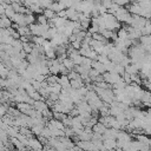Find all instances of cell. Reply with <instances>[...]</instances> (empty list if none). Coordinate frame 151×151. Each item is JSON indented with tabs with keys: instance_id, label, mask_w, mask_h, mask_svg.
<instances>
[{
	"instance_id": "obj_16",
	"label": "cell",
	"mask_w": 151,
	"mask_h": 151,
	"mask_svg": "<svg viewBox=\"0 0 151 151\" xmlns=\"http://www.w3.org/2000/svg\"><path fill=\"white\" fill-rule=\"evenodd\" d=\"M57 17H59V18H66V11H65V9L59 11V12L57 13Z\"/></svg>"
},
{
	"instance_id": "obj_3",
	"label": "cell",
	"mask_w": 151,
	"mask_h": 151,
	"mask_svg": "<svg viewBox=\"0 0 151 151\" xmlns=\"http://www.w3.org/2000/svg\"><path fill=\"white\" fill-rule=\"evenodd\" d=\"M58 83L60 84V86H61L63 90H68V88H71V83H70V79H68L67 74H61V76L59 77V81H58Z\"/></svg>"
},
{
	"instance_id": "obj_7",
	"label": "cell",
	"mask_w": 151,
	"mask_h": 151,
	"mask_svg": "<svg viewBox=\"0 0 151 151\" xmlns=\"http://www.w3.org/2000/svg\"><path fill=\"white\" fill-rule=\"evenodd\" d=\"M15 107H17L21 113H26V112L29 111L33 106H32L31 104H28V103H17Z\"/></svg>"
},
{
	"instance_id": "obj_17",
	"label": "cell",
	"mask_w": 151,
	"mask_h": 151,
	"mask_svg": "<svg viewBox=\"0 0 151 151\" xmlns=\"http://www.w3.org/2000/svg\"><path fill=\"white\" fill-rule=\"evenodd\" d=\"M4 12H5V7L2 6V4H0V15H2Z\"/></svg>"
},
{
	"instance_id": "obj_10",
	"label": "cell",
	"mask_w": 151,
	"mask_h": 151,
	"mask_svg": "<svg viewBox=\"0 0 151 151\" xmlns=\"http://www.w3.org/2000/svg\"><path fill=\"white\" fill-rule=\"evenodd\" d=\"M61 63H63V65H64L68 71H72V70L74 68V66H76L74 63L72 61V59H70V58H67V57H66Z\"/></svg>"
},
{
	"instance_id": "obj_1",
	"label": "cell",
	"mask_w": 151,
	"mask_h": 151,
	"mask_svg": "<svg viewBox=\"0 0 151 151\" xmlns=\"http://www.w3.org/2000/svg\"><path fill=\"white\" fill-rule=\"evenodd\" d=\"M114 17L116 19L119 21V22H123V24H127L130 18H131V13L129 12V9H126L125 7H119L117 9V12L114 13Z\"/></svg>"
},
{
	"instance_id": "obj_15",
	"label": "cell",
	"mask_w": 151,
	"mask_h": 151,
	"mask_svg": "<svg viewBox=\"0 0 151 151\" xmlns=\"http://www.w3.org/2000/svg\"><path fill=\"white\" fill-rule=\"evenodd\" d=\"M7 109H8V106H7V105H4V104H0V117H2V116H5V114L7 113Z\"/></svg>"
},
{
	"instance_id": "obj_9",
	"label": "cell",
	"mask_w": 151,
	"mask_h": 151,
	"mask_svg": "<svg viewBox=\"0 0 151 151\" xmlns=\"http://www.w3.org/2000/svg\"><path fill=\"white\" fill-rule=\"evenodd\" d=\"M17 31H18V33H19L20 37L21 35H27V37L31 35V31H29V27L28 26H19L17 28Z\"/></svg>"
},
{
	"instance_id": "obj_6",
	"label": "cell",
	"mask_w": 151,
	"mask_h": 151,
	"mask_svg": "<svg viewBox=\"0 0 151 151\" xmlns=\"http://www.w3.org/2000/svg\"><path fill=\"white\" fill-rule=\"evenodd\" d=\"M92 68H94V70H97L100 74H103V73H105L106 72V68H105V65L104 64H101V63H99L98 60H93L92 61Z\"/></svg>"
},
{
	"instance_id": "obj_4",
	"label": "cell",
	"mask_w": 151,
	"mask_h": 151,
	"mask_svg": "<svg viewBox=\"0 0 151 151\" xmlns=\"http://www.w3.org/2000/svg\"><path fill=\"white\" fill-rule=\"evenodd\" d=\"M32 106H33L34 110H37V111H39V112H44L45 110L48 109L47 103H45L44 100H34V103H33Z\"/></svg>"
},
{
	"instance_id": "obj_12",
	"label": "cell",
	"mask_w": 151,
	"mask_h": 151,
	"mask_svg": "<svg viewBox=\"0 0 151 151\" xmlns=\"http://www.w3.org/2000/svg\"><path fill=\"white\" fill-rule=\"evenodd\" d=\"M4 14H5L7 18L12 19V18H13V15L15 14V12H14V9H13V7H12L11 5H7V6L5 7V12H4Z\"/></svg>"
},
{
	"instance_id": "obj_8",
	"label": "cell",
	"mask_w": 151,
	"mask_h": 151,
	"mask_svg": "<svg viewBox=\"0 0 151 151\" xmlns=\"http://www.w3.org/2000/svg\"><path fill=\"white\" fill-rule=\"evenodd\" d=\"M42 14L46 17L47 20H52V19H54V18L57 17V13H55L54 11H52L51 8H44Z\"/></svg>"
},
{
	"instance_id": "obj_14",
	"label": "cell",
	"mask_w": 151,
	"mask_h": 151,
	"mask_svg": "<svg viewBox=\"0 0 151 151\" xmlns=\"http://www.w3.org/2000/svg\"><path fill=\"white\" fill-rule=\"evenodd\" d=\"M130 1H131V0H113V2H116L118 6H122V7H124V6L129 5V4H130Z\"/></svg>"
},
{
	"instance_id": "obj_13",
	"label": "cell",
	"mask_w": 151,
	"mask_h": 151,
	"mask_svg": "<svg viewBox=\"0 0 151 151\" xmlns=\"http://www.w3.org/2000/svg\"><path fill=\"white\" fill-rule=\"evenodd\" d=\"M35 21H37L38 24H40V25H47V24H48V20L46 19V17H45L42 13L37 15V18H35Z\"/></svg>"
},
{
	"instance_id": "obj_2",
	"label": "cell",
	"mask_w": 151,
	"mask_h": 151,
	"mask_svg": "<svg viewBox=\"0 0 151 151\" xmlns=\"http://www.w3.org/2000/svg\"><path fill=\"white\" fill-rule=\"evenodd\" d=\"M65 11H66V18H67L68 20L78 21V18H79V13H80V12H78V11H77L76 8H73V7H68V8H66Z\"/></svg>"
},
{
	"instance_id": "obj_11",
	"label": "cell",
	"mask_w": 151,
	"mask_h": 151,
	"mask_svg": "<svg viewBox=\"0 0 151 151\" xmlns=\"http://www.w3.org/2000/svg\"><path fill=\"white\" fill-rule=\"evenodd\" d=\"M140 31H142V35H149V34H151V22H150L149 19H147L146 24L144 25V27Z\"/></svg>"
},
{
	"instance_id": "obj_5",
	"label": "cell",
	"mask_w": 151,
	"mask_h": 151,
	"mask_svg": "<svg viewBox=\"0 0 151 151\" xmlns=\"http://www.w3.org/2000/svg\"><path fill=\"white\" fill-rule=\"evenodd\" d=\"M12 26V20L7 18L5 14L0 15V28H8Z\"/></svg>"
}]
</instances>
